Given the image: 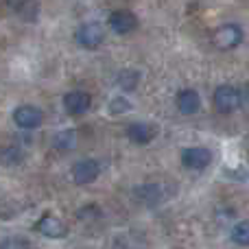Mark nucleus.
I'll return each instance as SVG.
<instances>
[{"mask_svg": "<svg viewBox=\"0 0 249 249\" xmlns=\"http://www.w3.org/2000/svg\"><path fill=\"white\" fill-rule=\"evenodd\" d=\"M212 103L214 109L221 114H232L243 105V94L238 88L234 86H219L212 94Z\"/></svg>", "mask_w": 249, "mask_h": 249, "instance_id": "obj_1", "label": "nucleus"}, {"mask_svg": "<svg viewBox=\"0 0 249 249\" xmlns=\"http://www.w3.org/2000/svg\"><path fill=\"white\" fill-rule=\"evenodd\" d=\"M74 39L81 48H88V51H94L103 44L105 39V29L99 24V22H83L77 31H74Z\"/></svg>", "mask_w": 249, "mask_h": 249, "instance_id": "obj_2", "label": "nucleus"}, {"mask_svg": "<svg viewBox=\"0 0 249 249\" xmlns=\"http://www.w3.org/2000/svg\"><path fill=\"white\" fill-rule=\"evenodd\" d=\"M243 42V29L238 24H223L214 31L212 35V44H214L219 51H232V48L241 46Z\"/></svg>", "mask_w": 249, "mask_h": 249, "instance_id": "obj_3", "label": "nucleus"}, {"mask_svg": "<svg viewBox=\"0 0 249 249\" xmlns=\"http://www.w3.org/2000/svg\"><path fill=\"white\" fill-rule=\"evenodd\" d=\"M181 164L188 171H203L212 164V151L206 146H188L181 151Z\"/></svg>", "mask_w": 249, "mask_h": 249, "instance_id": "obj_4", "label": "nucleus"}, {"mask_svg": "<svg viewBox=\"0 0 249 249\" xmlns=\"http://www.w3.org/2000/svg\"><path fill=\"white\" fill-rule=\"evenodd\" d=\"M99 175H101V166H99V162H94V160H79V162L72 166V171H70L72 181L79 186L92 184V181L99 179Z\"/></svg>", "mask_w": 249, "mask_h": 249, "instance_id": "obj_5", "label": "nucleus"}, {"mask_svg": "<svg viewBox=\"0 0 249 249\" xmlns=\"http://www.w3.org/2000/svg\"><path fill=\"white\" fill-rule=\"evenodd\" d=\"M42 121H44V114H42V109L35 107V105H20V107L13 112V123L20 129H26V131L39 127Z\"/></svg>", "mask_w": 249, "mask_h": 249, "instance_id": "obj_6", "label": "nucleus"}, {"mask_svg": "<svg viewBox=\"0 0 249 249\" xmlns=\"http://www.w3.org/2000/svg\"><path fill=\"white\" fill-rule=\"evenodd\" d=\"M136 26H138V18L127 9H118V11H114L109 16V29L118 35L131 33V31H136Z\"/></svg>", "mask_w": 249, "mask_h": 249, "instance_id": "obj_7", "label": "nucleus"}, {"mask_svg": "<svg viewBox=\"0 0 249 249\" xmlns=\"http://www.w3.org/2000/svg\"><path fill=\"white\" fill-rule=\"evenodd\" d=\"M90 105H92V99H90L88 92L72 90L64 96V107H66V112L72 114V116H81V114H86L88 109H90Z\"/></svg>", "mask_w": 249, "mask_h": 249, "instance_id": "obj_8", "label": "nucleus"}, {"mask_svg": "<svg viewBox=\"0 0 249 249\" xmlns=\"http://www.w3.org/2000/svg\"><path fill=\"white\" fill-rule=\"evenodd\" d=\"M37 230H39V234L46 238H64L66 234H68L66 223L55 214H44L37 223Z\"/></svg>", "mask_w": 249, "mask_h": 249, "instance_id": "obj_9", "label": "nucleus"}, {"mask_svg": "<svg viewBox=\"0 0 249 249\" xmlns=\"http://www.w3.org/2000/svg\"><path fill=\"white\" fill-rule=\"evenodd\" d=\"M175 105H177V109H179L184 116H193V114H197L199 107H201V99H199V94L195 90L186 88V90L177 92Z\"/></svg>", "mask_w": 249, "mask_h": 249, "instance_id": "obj_10", "label": "nucleus"}, {"mask_svg": "<svg viewBox=\"0 0 249 249\" xmlns=\"http://www.w3.org/2000/svg\"><path fill=\"white\" fill-rule=\"evenodd\" d=\"M127 136H129V140L136 142V144H149L155 138V129H153V124H149V123H131L127 129Z\"/></svg>", "mask_w": 249, "mask_h": 249, "instance_id": "obj_11", "label": "nucleus"}, {"mask_svg": "<svg viewBox=\"0 0 249 249\" xmlns=\"http://www.w3.org/2000/svg\"><path fill=\"white\" fill-rule=\"evenodd\" d=\"M133 195H136V199L140 203H144V206H155V203L162 201L164 193L158 184H144V186H138V188L133 190Z\"/></svg>", "mask_w": 249, "mask_h": 249, "instance_id": "obj_12", "label": "nucleus"}, {"mask_svg": "<svg viewBox=\"0 0 249 249\" xmlns=\"http://www.w3.org/2000/svg\"><path fill=\"white\" fill-rule=\"evenodd\" d=\"M22 160H24V151L18 144H9L0 151V162L4 166H18V164H22Z\"/></svg>", "mask_w": 249, "mask_h": 249, "instance_id": "obj_13", "label": "nucleus"}, {"mask_svg": "<svg viewBox=\"0 0 249 249\" xmlns=\"http://www.w3.org/2000/svg\"><path fill=\"white\" fill-rule=\"evenodd\" d=\"M53 146L57 151H70L77 146V133L74 131H59L53 138Z\"/></svg>", "mask_w": 249, "mask_h": 249, "instance_id": "obj_14", "label": "nucleus"}, {"mask_svg": "<svg viewBox=\"0 0 249 249\" xmlns=\"http://www.w3.org/2000/svg\"><path fill=\"white\" fill-rule=\"evenodd\" d=\"M138 81H140V72L138 70H123L121 74H118V88L124 92H131L133 88L138 86Z\"/></svg>", "mask_w": 249, "mask_h": 249, "instance_id": "obj_15", "label": "nucleus"}, {"mask_svg": "<svg viewBox=\"0 0 249 249\" xmlns=\"http://www.w3.org/2000/svg\"><path fill=\"white\" fill-rule=\"evenodd\" d=\"M232 241L243 247L249 245V223L247 221H241V223H236L232 228Z\"/></svg>", "mask_w": 249, "mask_h": 249, "instance_id": "obj_16", "label": "nucleus"}, {"mask_svg": "<svg viewBox=\"0 0 249 249\" xmlns=\"http://www.w3.org/2000/svg\"><path fill=\"white\" fill-rule=\"evenodd\" d=\"M131 109V103H129L124 96H116V99H112L107 103V112L112 114V116H121V114L129 112Z\"/></svg>", "mask_w": 249, "mask_h": 249, "instance_id": "obj_17", "label": "nucleus"}, {"mask_svg": "<svg viewBox=\"0 0 249 249\" xmlns=\"http://www.w3.org/2000/svg\"><path fill=\"white\" fill-rule=\"evenodd\" d=\"M31 241L29 238H22V236H11V238H4V241H0V247L9 249V247H29Z\"/></svg>", "mask_w": 249, "mask_h": 249, "instance_id": "obj_18", "label": "nucleus"}]
</instances>
